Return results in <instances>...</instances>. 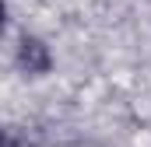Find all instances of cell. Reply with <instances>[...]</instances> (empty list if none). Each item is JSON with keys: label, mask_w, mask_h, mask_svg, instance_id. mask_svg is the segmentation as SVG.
<instances>
[{"label": "cell", "mask_w": 151, "mask_h": 147, "mask_svg": "<svg viewBox=\"0 0 151 147\" xmlns=\"http://www.w3.org/2000/svg\"><path fill=\"white\" fill-rule=\"evenodd\" d=\"M18 67L32 77H42V74L53 67V56H49V46L35 35H25L18 42Z\"/></svg>", "instance_id": "6da1fadb"}, {"label": "cell", "mask_w": 151, "mask_h": 147, "mask_svg": "<svg viewBox=\"0 0 151 147\" xmlns=\"http://www.w3.org/2000/svg\"><path fill=\"white\" fill-rule=\"evenodd\" d=\"M0 147H18V144H14V137H7V133L0 130Z\"/></svg>", "instance_id": "7a4b0ae2"}, {"label": "cell", "mask_w": 151, "mask_h": 147, "mask_svg": "<svg viewBox=\"0 0 151 147\" xmlns=\"http://www.w3.org/2000/svg\"><path fill=\"white\" fill-rule=\"evenodd\" d=\"M4 18H7V7H4V0H0V32H4Z\"/></svg>", "instance_id": "3957f363"}]
</instances>
